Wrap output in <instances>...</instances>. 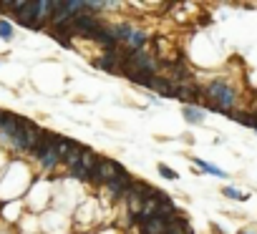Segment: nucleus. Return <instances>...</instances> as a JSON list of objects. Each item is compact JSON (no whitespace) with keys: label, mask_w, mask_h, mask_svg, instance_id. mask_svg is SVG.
Segmentation results:
<instances>
[{"label":"nucleus","mask_w":257,"mask_h":234,"mask_svg":"<svg viewBox=\"0 0 257 234\" xmlns=\"http://www.w3.org/2000/svg\"><path fill=\"white\" fill-rule=\"evenodd\" d=\"M204 96L209 98V108H214V111H230L232 106H235V91L225 83V81H212L207 88H204Z\"/></svg>","instance_id":"nucleus-1"},{"label":"nucleus","mask_w":257,"mask_h":234,"mask_svg":"<svg viewBox=\"0 0 257 234\" xmlns=\"http://www.w3.org/2000/svg\"><path fill=\"white\" fill-rule=\"evenodd\" d=\"M121 169H124V166H121L119 161H114V159H101V156H98V161H96L88 181H93V184H98V186H106Z\"/></svg>","instance_id":"nucleus-2"},{"label":"nucleus","mask_w":257,"mask_h":234,"mask_svg":"<svg viewBox=\"0 0 257 234\" xmlns=\"http://www.w3.org/2000/svg\"><path fill=\"white\" fill-rule=\"evenodd\" d=\"M134 181H136V179H134L126 169H121V171H119L111 181H108L103 189H106V194H108L111 199H124V194L129 191V186H131Z\"/></svg>","instance_id":"nucleus-3"},{"label":"nucleus","mask_w":257,"mask_h":234,"mask_svg":"<svg viewBox=\"0 0 257 234\" xmlns=\"http://www.w3.org/2000/svg\"><path fill=\"white\" fill-rule=\"evenodd\" d=\"M149 43V35H146V30H141V28H131L129 30V35H126V41L121 43V48L124 51H129V53H134V51H144V46Z\"/></svg>","instance_id":"nucleus-4"},{"label":"nucleus","mask_w":257,"mask_h":234,"mask_svg":"<svg viewBox=\"0 0 257 234\" xmlns=\"http://www.w3.org/2000/svg\"><path fill=\"white\" fill-rule=\"evenodd\" d=\"M43 126H38V124H33V121H28V119H23V139H25V146H28V154L38 146V141H41V136H43Z\"/></svg>","instance_id":"nucleus-5"},{"label":"nucleus","mask_w":257,"mask_h":234,"mask_svg":"<svg viewBox=\"0 0 257 234\" xmlns=\"http://www.w3.org/2000/svg\"><path fill=\"white\" fill-rule=\"evenodd\" d=\"M91 66H93V68H98V71L119 73V68H121V58H119V51H116V53H101L96 61H91Z\"/></svg>","instance_id":"nucleus-6"},{"label":"nucleus","mask_w":257,"mask_h":234,"mask_svg":"<svg viewBox=\"0 0 257 234\" xmlns=\"http://www.w3.org/2000/svg\"><path fill=\"white\" fill-rule=\"evenodd\" d=\"M146 88L154 91V93H159V96H164V98H176V86L169 83L167 78H162V76H154Z\"/></svg>","instance_id":"nucleus-7"},{"label":"nucleus","mask_w":257,"mask_h":234,"mask_svg":"<svg viewBox=\"0 0 257 234\" xmlns=\"http://www.w3.org/2000/svg\"><path fill=\"white\" fill-rule=\"evenodd\" d=\"M35 161H38V166H41L43 171H53V169L58 166V161H61V156H58V151H56V144H53L51 149H46L41 156H35Z\"/></svg>","instance_id":"nucleus-8"},{"label":"nucleus","mask_w":257,"mask_h":234,"mask_svg":"<svg viewBox=\"0 0 257 234\" xmlns=\"http://www.w3.org/2000/svg\"><path fill=\"white\" fill-rule=\"evenodd\" d=\"M164 229H167V222L159 217H152L139 224V234H164Z\"/></svg>","instance_id":"nucleus-9"},{"label":"nucleus","mask_w":257,"mask_h":234,"mask_svg":"<svg viewBox=\"0 0 257 234\" xmlns=\"http://www.w3.org/2000/svg\"><path fill=\"white\" fill-rule=\"evenodd\" d=\"M164 234H194V232H192V227H189V222L184 217H176L174 222L167 224Z\"/></svg>","instance_id":"nucleus-10"},{"label":"nucleus","mask_w":257,"mask_h":234,"mask_svg":"<svg viewBox=\"0 0 257 234\" xmlns=\"http://www.w3.org/2000/svg\"><path fill=\"white\" fill-rule=\"evenodd\" d=\"M96 161H98L96 151H93V149H84V154H81V161H79V169H84V171L88 174V179H91V171H93Z\"/></svg>","instance_id":"nucleus-11"},{"label":"nucleus","mask_w":257,"mask_h":234,"mask_svg":"<svg viewBox=\"0 0 257 234\" xmlns=\"http://www.w3.org/2000/svg\"><path fill=\"white\" fill-rule=\"evenodd\" d=\"M176 98L192 106V101H194V98H199V88H197L194 83H187V86H176Z\"/></svg>","instance_id":"nucleus-12"},{"label":"nucleus","mask_w":257,"mask_h":234,"mask_svg":"<svg viewBox=\"0 0 257 234\" xmlns=\"http://www.w3.org/2000/svg\"><path fill=\"white\" fill-rule=\"evenodd\" d=\"M84 149L86 146H81V144H73V149L63 156V164L68 166V169H73V166H79V161H81V154H84Z\"/></svg>","instance_id":"nucleus-13"},{"label":"nucleus","mask_w":257,"mask_h":234,"mask_svg":"<svg viewBox=\"0 0 257 234\" xmlns=\"http://www.w3.org/2000/svg\"><path fill=\"white\" fill-rule=\"evenodd\" d=\"M184 119L189 121V124H202L204 121V111L202 108H197V106H184Z\"/></svg>","instance_id":"nucleus-14"},{"label":"nucleus","mask_w":257,"mask_h":234,"mask_svg":"<svg viewBox=\"0 0 257 234\" xmlns=\"http://www.w3.org/2000/svg\"><path fill=\"white\" fill-rule=\"evenodd\" d=\"M73 144H76V141H71V139H66V136H58V141H56V151H58V156H61V161H63V156L73 149Z\"/></svg>","instance_id":"nucleus-15"},{"label":"nucleus","mask_w":257,"mask_h":234,"mask_svg":"<svg viewBox=\"0 0 257 234\" xmlns=\"http://www.w3.org/2000/svg\"><path fill=\"white\" fill-rule=\"evenodd\" d=\"M13 23L10 20H5V18H0V38H3V41H13Z\"/></svg>","instance_id":"nucleus-16"},{"label":"nucleus","mask_w":257,"mask_h":234,"mask_svg":"<svg viewBox=\"0 0 257 234\" xmlns=\"http://www.w3.org/2000/svg\"><path fill=\"white\" fill-rule=\"evenodd\" d=\"M194 164H197L202 171H209V174H214V176H222V179L227 176L222 169H217V166H212V164H207V161H202V159H194Z\"/></svg>","instance_id":"nucleus-17"},{"label":"nucleus","mask_w":257,"mask_h":234,"mask_svg":"<svg viewBox=\"0 0 257 234\" xmlns=\"http://www.w3.org/2000/svg\"><path fill=\"white\" fill-rule=\"evenodd\" d=\"M225 197H230V199H240V202H242V199H247L242 191H237V189H232V186H227V189H225Z\"/></svg>","instance_id":"nucleus-18"},{"label":"nucleus","mask_w":257,"mask_h":234,"mask_svg":"<svg viewBox=\"0 0 257 234\" xmlns=\"http://www.w3.org/2000/svg\"><path fill=\"white\" fill-rule=\"evenodd\" d=\"M159 174H162L164 179H176V171H174V169H169L167 164H159Z\"/></svg>","instance_id":"nucleus-19"},{"label":"nucleus","mask_w":257,"mask_h":234,"mask_svg":"<svg viewBox=\"0 0 257 234\" xmlns=\"http://www.w3.org/2000/svg\"><path fill=\"white\" fill-rule=\"evenodd\" d=\"M51 38H56V41H58V43H61V46H63V48H68V51H71V48H73V43H71V41H68V35H51Z\"/></svg>","instance_id":"nucleus-20"}]
</instances>
